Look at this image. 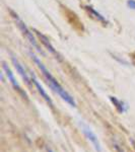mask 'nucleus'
<instances>
[{
    "mask_svg": "<svg viewBox=\"0 0 135 152\" xmlns=\"http://www.w3.org/2000/svg\"><path fill=\"white\" fill-rule=\"evenodd\" d=\"M81 130H82V133L84 134V136L86 137V139L93 144V148L96 149V151L97 152L102 151V146H101V143H100L99 139H98V136L95 134V132H93V130H90L88 127H86L84 125L82 126Z\"/></svg>",
    "mask_w": 135,
    "mask_h": 152,
    "instance_id": "20e7f679",
    "label": "nucleus"
},
{
    "mask_svg": "<svg viewBox=\"0 0 135 152\" xmlns=\"http://www.w3.org/2000/svg\"><path fill=\"white\" fill-rule=\"evenodd\" d=\"M2 67H3L4 71H5V73H6V76H7V78H8L9 81H10V83L12 84V86L14 87V88L17 89V90L20 94H22L24 98H27V94H26V92H24V91L22 89V87L19 86V84H18V82L17 81V79H15V77H14V75H13V73L11 72L10 69H9V68L7 67V65H6L5 62H3V65H2Z\"/></svg>",
    "mask_w": 135,
    "mask_h": 152,
    "instance_id": "39448f33",
    "label": "nucleus"
},
{
    "mask_svg": "<svg viewBox=\"0 0 135 152\" xmlns=\"http://www.w3.org/2000/svg\"><path fill=\"white\" fill-rule=\"evenodd\" d=\"M35 32H36L37 36H38V38L40 39L41 43H42L43 45H44L45 47L47 48V49L50 51V53H51V54H53L54 56L56 57V58L58 59V60H61V56H60V55H59V53L57 52V51L54 49V47L51 45V43L49 42V40H48V39H47V37H45L43 34L39 33L38 31H35Z\"/></svg>",
    "mask_w": 135,
    "mask_h": 152,
    "instance_id": "423d86ee",
    "label": "nucleus"
},
{
    "mask_svg": "<svg viewBox=\"0 0 135 152\" xmlns=\"http://www.w3.org/2000/svg\"><path fill=\"white\" fill-rule=\"evenodd\" d=\"M62 9L64 11V14H65V17H66V19H67V22H69V24H71L75 29H76V31L80 32V33L81 32H83L84 27H83L82 22H80V19H79V17L77 16L74 12H72L70 9L63 7V6H62Z\"/></svg>",
    "mask_w": 135,
    "mask_h": 152,
    "instance_id": "7ed1b4c3",
    "label": "nucleus"
},
{
    "mask_svg": "<svg viewBox=\"0 0 135 152\" xmlns=\"http://www.w3.org/2000/svg\"><path fill=\"white\" fill-rule=\"evenodd\" d=\"M10 14H11V16L13 17V19L15 20V22H17V27H19V29L22 32V34H24V36L26 37V38L27 39V40H29V42L31 43L32 45H33L34 47H35L36 49L39 51V52L42 53V54H43V51L41 50L40 46H39V45H38V43L36 42L35 38H34V36H33V33H31V31H29V29L27 27V25L22 22V19H20V18L18 17V15L17 14V13H14L12 10H10Z\"/></svg>",
    "mask_w": 135,
    "mask_h": 152,
    "instance_id": "f03ea898",
    "label": "nucleus"
},
{
    "mask_svg": "<svg viewBox=\"0 0 135 152\" xmlns=\"http://www.w3.org/2000/svg\"><path fill=\"white\" fill-rule=\"evenodd\" d=\"M12 63H13V65H14V67L15 69H17V71L18 73H19V75L22 77V79L24 80V82L29 85V86H31V82H32V80L29 79V77L27 76V72H26V70H24V68L22 66V64L18 62V60L17 59H15L14 57H12Z\"/></svg>",
    "mask_w": 135,
    "mask_h": 152,
    "instance_id": "6e6552de",
    "label": "nucleus"
},
{
    "mask_svg": "<svg viewBox=\"0 0 135 152\" xmlns=\"http://www.w3.org/2000/svg\"><path fill=\"white\" fill-rule=\"evenodd\" d=\"M110 100H111V101L113 103V105H115V108L117 109V110L119 113L123 114L124 112H126V107H125V105L122 103V101L117 100V98H114V96H110Z\"/></svg>",
    "mask_w": 135,
    "mask_h": 152,
    "instance_id": "9d476101",
    "label": "nucleus"
},
{
    "mask_svg": "<svg viewBox=\"0 0 135 152\" xmlns=\"http://www.w3.org/2000/svg\"><path fill=\"white\" fill-rule=\"evenodd\" d=\"M132 57H133V59L135 60V52L133 53V54H132Z\"/></svg>",
    "mask_w": 135,
    "mask_h": 152,
    "instance_id": "f8f14e48",
    "label": "nucleus"
},
{
    "mask_svg": "<svg viewBox=\"0 0 135 152\" xmlns=\"http://www.w3.org/2000/svg\"><path fill=\"white\" fill-rule=\"evenodd\" d=\"M48 152H54V151H52L51 149H48Z\"/></svg>",
    "mask_w": 135,
    "mask_h": 152,
    "instance_id": "ddd939ff",
    "label": "nucleus"
},
{
    "mask_svg": "<svg viewBox=\"0 0 135 152\" xmlns=\"http://www.w3.org/2000/svg\"><path fill=\"white\" fill-rule=\"evenodd\" d=\"M32 82H33L34 84H35V86L37 87V89H38V91H39V93L41 94V96H42L44 100L47 101V103L50 105V107H52L53 108V101H52L51 98H49V95H48V93L45 91V89L43 88V86L41 85L40 83H39V81L37 80V78H36V76L32 73Z\"/></svg>",
    "mask_w": 135,
    "mask_h": 152,
    "instance_id": "0eeeda50",
    "label": "nucleus"
},
{
    "mask_svg": "<svg viewBox=\"0 0 135 152\" xmlns=\"http://www.w3.org/2000/svg\"><path fill=\"white\" fill-rule=\"evenodd\" d=\"M32 57H33L34 61L36 62L37 65H38V67L41 70V72L43 73V75H44V77L46 78V80L48 81V84L51 86V88L53 89L55 92L58 94V95L60 96V98H62L63 100H65L67 103H69L71 107H75V105H76V103H75L74 98H73L72 96L70 95V94L68 93L62 86H61V84L59 83V82L57 81L56 79H55L54 76L52 75L51 73L49 72V71H48V69L45 67L44 64H43L42 62L40 61V60L37 58L35 55L32 54Z\"/></svg>",
    "mask_w": 135,
    "mask_h": 152,
    "instance_id": "f257e3e1",
    "label": "nucleus"
},
{
    "mask_svg": "<svg viewBox=\"0 0 135 152\" xmlns=\"http://www.w3.org/2000/svg\"><path fill=\"white\" fill-rule=\"evenodd\" d=\"M127 4H128V6H129L130 8L135 9V1H134V0H128Z\"/></svg>",
    "mask_w": 135,
    "mask_h": 152,
    "instance_id": "9b49d317",
    "label": "nucleus"
},
{
    "mask_svg": "<svg viewBox=\"0 0 135 152\" xmlns=\"http://www.w3.org/2000/svg\"><path fill=\"white\" fill-rule=\"evenodd\" d=\"M84 9H85L86 12H88V14H90V16L93 17V19L98 20V22H103V24H106V20H105V18L103 17L102 15L100 14V13H98L97 11H96L93 7H90V6H85V7H84Z\"/></svg>",
    "mask_w": 135,
    "mask_h": 152,
    "instance_id": "1a4fd4ad",
    "label": "nucleus"
}]
</instances>
